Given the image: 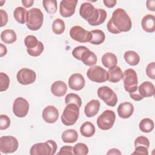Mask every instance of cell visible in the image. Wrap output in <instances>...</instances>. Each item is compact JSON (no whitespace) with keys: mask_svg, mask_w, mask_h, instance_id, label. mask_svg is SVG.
Masks as SVG:
<instances>
[{"mask_svg":"<svg viewBox=\"0 0 155 155\" xmlns=\"http://www.w3.org/2000/svg\"><path fill=\"white\" fill-rule=\"evenodd\" d=\"M107 27L108 31L113 34L127 32L132 27L131 19L125 10L117 8L113 12L111 18L108 21Z\"/></svg>","mask_w":155,"mask_h":155,"instance_id":"1","label":"cell"},{"mask_svg":"<svg viewBox=\"0 0 155 155\" xmlns=\"http://www.w3.org/2000/svg\"><path fill=\"white\" fill-rule=\"evenodd\" d=\"M70 36L71 39L81 43L90 42L91 39V32L79 25H75L70 28Z\"/></svg>","mask_w":155,"mask_h":155,"instance_id":"11","label":"cell"},{"mask_svg":"<svg viewBox=\"0 0 155 155\" xmlns=\"http://www.w3.org/2000/svg\"><path fill=\"white\" fill-rule=\"evenodd\" d=\"M73 152L75 155H86L88 153V148L84 143H78L73 147Z\"/></svg>","mask_w":155,"mask_h":155,"instance_id":"35","label":"cell"},{"mask_svg":"<svg viewBox=\"0 0 155 155\" xmlns=\"http://www.w3.org/2000/svg\"><path fill=\"white\" fill-rule=\"evenodd\" d=\"M95 127L93 124L87 121L84 122L80 128V132L81 134L85 137H92L95 133Z\"/></svg>","mask_w":155,"mask_h":155,"instance_id":"27","label":"cell"},{"mask_svg":"<svg viewBox=\"0 0 155 155\" xmlns=\"http://www.w3.org/2000/svg\"><path fill=\"white\" fill-rule=\"evenodd\" d=\"M52 31L56 35H61L64 33L65 29V25L64 21L60 19H56L52 23Z\"/></svg>","mask_w":155,"mask_h":155,"instance_id":"32","label":"cell"},{"mask_svg":"<svg viewBox=\"0 0 155 155\" xmlns=\"http://www.w3.org/2000/svg\"><path fill=\"white\" fill-rule=\"evenodd\" d=\"M146 74L151 79H155V62H152L148 64L146 68Z\"/></svg>","mask_w":155,"mask_h":155,"instance_id":"42","label":"cell"},{"mask_svg":"<svg viewBox=\"0 0 155 155\" xmlns=\"http://www.w3.org/2000/svg\"><path fill=\"white\" fill-rule=\"evenodd\" d=\"M91 39L89 42L93 45H100L104 42L105 39V35L101 30H93L91 31Z\"/></svg>","mask_w":155,"mask_h":155,"instance_id":"29","label":"cell"},{"mask_svg":"<svg viewBox=\"0 0 155 155\" xmlns=\"http://www.w3.org/2000/svg\"><path fill=\"white\" fill-rule=\"evenodd\" d=\"M142 29L147 33H153L155 31V17L148 14L144 16L141 21Z\"/></svg>","mask_w":155,"mask_h":155,"instance_id":"18","label":"cell"},{"mask_svg":"<svg viewBox=\"0 0 155 155\" xmlns=\"http://www.w3.org/2000/svg\"><path fill=\"white\" fill-rule=\"evenodd\" d=\"M39 41L37 38L33 35H28L24 39V44L27 48L31 49L37 46Z\"/></svg>","mask_w":155,"mask_h":155,"instance_id":"37","label":"cell"},{"mask_svg":"<svg viewBox=\"0 0 155 155\" xmlns=\"http://www.w3.org/2000/svg\"><path fill=\"white\" fill-rule=\"evenodd\" d=\"M61 138L65 143H74L78 139V134L75 130L68 129L63 131Z\"/></svg>","mask_w":155,"mask_h":155,"instance_id":"26","label":"cell"},{"mask_svg":"<svg viewBox=\"0 0 155 155\" xmlns=\"http://www.w3.org/2000/svg\"><path fill=\"white\" fill-rule=\"evenodd\" d=\"M59 111L58 109L53 105L46 107L42 111V117L43 120L48 124H53L59 118Z\"/></svg>","mask_w":155,"mask_h":155,"instance_id":"15","label":"cell"},{"mask_svg":"<svg viewBox=\"0 0 155 155\" xmlns=\"http://www.w3.org/2000/svg\"><path fill=\"white\" fill-rule=\"evenodd\" d=\"M79 15L92 26L102 24L104 22L107 16L105 10L96 8L93 4L88 2H84L81 5Z\"/></svg>","mask_w":155,"mask_h":155,"instance_id":"2","label":"cell"},{"mask_svg":"<svg viewBox=\"0 0 155 155\" xmlns=\"http://www.w3.org/2000/svg\"><path fill=\"white\" fill-rule=\"evenodd\" d=\"M79 116V107L74 104H69L64 108L61 119L64 125L71 126L77 122Z\"/></svg>","mask_w":155,"mask_h":155,"instance_id":"5","label":"cell"},{"mask_svg":"<svg viewBox=\"0 0 155 155\" xmlns=\"http://www.w3.org/2000/svg\"><path fill=\"white\" fill-rule=\"evenodd\" d=\"M88 48L85 46H78L76 47L72 51V55L78 60L81 61V58L82 53L87 50Z\"/></svg>","mask_w":155,"mask_h":155,"instance_id":"40","label":"cell"},{"mask_svg":"<svg viewBox=\"0 0 155 155\" xmlns=\"http://www.w3.org/2000/svg\"><path fill=\"white\" fill-rule=\"evenodd\" d=\"M0 16H1V25L2 27L7 24L8 22V15L7 12L3 9H0Z\"/></svg>","mask_w":155,"mask_h":155,"instance_id":"46","label":"cell"},{"mask_svg":"<svg viewBox=\"0 0 155 155\" xmlns=\"http://www.w3.org/2000/svg\"><path fill=\"white\" fill-rule=\"evenodd\" d=\"M21 2L25 8H29L31 7L34 3L33 0H22Z\"/></svg>","mask_w":155,"mask_h":155,"instance_id":"49","label":"cell"},{"mask_svg":"<svg viewBox=\"0 0 155 155\" xmlns=\"http://www.w3.org/2000/svg\"><path fill=\"white\" fill-rule=\"evenodd\" d=\"M18 139L12 136H4L0 138V151L4 154L15 152L18 148Z\"/></svg>","mask_w":155,"mask_h":155,"instance_id":"10","label":"cell"},{"mask_svg":"<svg viewBox=\"0 0 155 155\" xmlns=\"http://www.w3.org/2000/svg\"><path fill=\"white\" fill-rule=\"evenodd\" d=\"M44 15L38 8H32L27 11L26 16V25L32 31L38 30L42 25Z\"/></svg>","mask_w":155,"mask_h":155,"instance_id":"3","label":"cell"},{"mask_svg":"<svg viewBox=\"0 0 155 155\" xmlns=\"http://www.w3.org/2000/svg\"><path fill=\"white\" fill-rule=\"evenodd\" d=\"M65 102L66 105L69 104H74L78 107H81L82 105V100L80 96L75 93H68L65 97Z\"/></svg>","mask_w":155,"mask_h":155,"instance_id":"34","label":"cell"},{"mask_svg":"<svg viewBox=\"0 0 155 155\" xmlns=\"http://www.w3.org/2000/svg\"><path fill=\"white\" fill-rule=\"evenodd\" d=\"M27 11L22 7H18L13 11V16L15 20L19 24L25 23Z\"/></svg>","mask_w":155,"mask_h":155,"instance_id":"30","label":"cell"},{"mask_svg":"<svg viewBox=\"0 0 155 155\" xmlns=\"http://www.w3.org/2000/svg\"><path fill=\"white\" fill-rule=\"evenodd\" d=\"M134 147L138 146H143L148 148L150 147V141L145 136H139L134 140Z\"/></svg>","mask_w":155,"mask_h":155,"instance_id":"39","label":"cell"},{"mask_svg":"<svg viewBox=\"0 0 155 155\" xmlns=\"http://www.w3.org/2000/svg\"><path fill=\"white\" fill-rule=\"evenodd\" d=\"M0 2H1V4H0V6H2L3 5V4L5 2V1H0Z\"/></svg>","mask_w":155,"mask_h":155,"instance_id":"52","label":"cell"},{"mask_svg":"<svg viewBox=\"0 0 155 155\" xmlns=\"http://www.w3.org/2000/svg\"><path fill=\"white\" fill-rule=\"evenodd\" d=\"M97 56L93 51L89 49L85 51L81 58L82 63L87 66H93L97 63Z\"/></svg>","mask_w":155,"mask_h":155,"instance_id":"23","label":"cell"},{"mask_svg":"<svg viewBox=\"0 0 155 155\" xmlns=\"http://www.w3.org/2000/svg\"><path fill=\"white\" fill-rule=\"evenodd\" d=\"M121 154H122L121 152L118 149H116V148H111L107 153V154H119V155H120Z\"/></svg>","mask_w":155,"mask_h":155,"instance_id":"51","label":"cell"},{"mask_svg":"<svg viewBox=\"0 0 155 155\" xmlns=\"http://www.w3.org/2000/svg\"><path fill=\"white\" fill-rule=\"evenodd\" d=\"M154 122L150 118H144L139 124L140 130L143 133H150L154 129Z\"/></svg>","mask_w":155,"mask_h":155,"instance_id":"31","label":"cell"},{"mask_svg":"<svg viewBox=\"0 0 155 155\" xmlns=\"http://www.w3.org/2000/svg\"><path fill=\"white\" fill-rule=\"evenodd\" d=\"M147 8L152 12L155 11V1L154 0H148L146 2Z\"/></svg>","mask_w":155,"mask_h":155,"instance_id":"47","label":"cell"},{"mask_svg":"<svg viewBox=\"0 0 155 155\" xmlns=\"http://www.w3.org/2000/svg\"><path fill=\"white\" fill-rule=\"evenodd\" d=\"M1 41L5 44H10L15 42L17 39V36L13 30L7 29L3 30L1 33Z\"/></svg>","mask_w":155,"mask_h":155,"instance_id":"25","label":"cell"},{"mask_svg":"<svg viewBox=\"0 0 155 155\" xmlns=\"http://www.w3.org/2000/svg\"><path fill=\"white\" fill-rule=\"evenodd\" d=\"M102 63L104 66L107 68H110L114 66H116L117 63V59L116 56L110 52L105 53L101 59Z\"/></svg>","mask_w":155,"mask_h":155,"instance_id":"24","label":"cell"},{"mask_svg":"<svg viewBox=\"0 0 155 155\" xmlns=\"http://www.w3.org/2000/svg\"><path fill=\"white\" fill-rule=\"evenodd\" d=\"M10 125V119L5 114L0 115V129L1 130L7 129Z\"/></svg>","mask_w":155,"mask_h":155,"instance_id":"41","label":"cell"},{"mask_svg":"<svg viewBox=\"0 0 155 155\" xmlns=\"http://www.w3.org/2000/svg\"><path fill=\"white\" fill-rule=\"evenodd\" d=\"M57 143L53 140L36 143L30 148L31 155H54L57 150Z\"/></svg>","mask_w":155,"mask_h":155,"instance_id":"4","label":"cell"},{"mask_svg":"<svg viewBox=\"0 0 155 155\" xmlns=\"http://www.w3.org/2000/svg\"><path fill=\"white\" fill-rule=\"evenodd\" d=\"M97 96L110 107H114L117 102V96L116 93L108 86L99 87L97 89Z\"/></svg>","mask_w":155,"mask_h":155,"instance_id":"9","label":"cell"},{"mask_svg":"<svg viewBox=\"0 0 155 155\" xmlns=\"http://www.w3.org/2000/svg\"><path fill=\"white\" fill-rule=\"evenodd\" d=\"M87 76L90 81L97 83H103L108 81L107 71L99 65H93L89 68Z\"/></svg>","mask_w":155,"mask_h":155,"instance_id":"8","label":"cell"},{"mask_svg":"<svg viewBox=\"0 0 155 155\" xmlns=\"http://www.w3.org/2000/svg\"><path fill=\"white\" fill-rule=\"evenodd\" d=\"M10 84V78L4 73H0V91H4L8 89Z\"/></svg>","mask_w":155,"mask_h":155,"instance_id":"38","label":"cell"},{"mask_svg":"<svg viewBox=\"0 0 155 155\" xmlns=\"http://www.w3.org/2000/svg\"><path fill=\"white\" fill-rule=\"evenodd\" d=\"M100 105V102L96 99H93L88 102L84 108V113L86 116L92 117L96 115L99 110Z\"/></svg>","mask_w":155,"mask_h":155,"instance_id":"19","label":"cell"},{"mask_svg":"<svg viewBox=\"0 0 155 155\" xmlns=\"http://www.w3.org/2000/svg\"><path fill=\"white\" fill-rule=\"evenodd\" d=\"M44 50V44H42V42L39 41L36 47H35V48H31V49L27 48V51L29 55H30L31 56L36 57V56H39V55H41V53L43 52Z\"/></svg>","mask_w":155,"mask_h":155,"instance_id":"36","label":"cell"},{"mask_svg":"<svg viewBox=\"0 0 155 155\" xmlns=\"http://www.w3.org/2000/svg\"><path fill=\"white\" fill-rule=\"evenodd\" d=\"M138 90L140 94L143 98L151 97L154 95V86L150 81H145L142 82L138 87Z\"/></svg>","mask_w":155,"mask_h":155,"instance_id":"20","label":"cell"},{"mask_svg":"<svg viewBox=\"0 0 155 155\" xmlns=\"http://www.w3.org/2000/svg\"><path fill=\"white\" fill-rule=\"evenodd\" d=\"M16 79L18 82L22 85H29L35 82L36 79V74L31 69L23 68L18 71Z\"/></svg>","mask_w":155,"mask_h":155,"instance_id":"13","label":"cell"},{"mask_svg":"<svg viewBox=\"0 0 155 155\" xmlns=\"http://www.w3.org/2000/svg\"><path fill=\"white\" fill-rule=\"evenodd\" d=\"M29 103L22 97H17L13 104V112L18 117H24L29 110Z\"/></svg>","mask_w":155,"mask_h":155,"instance_id":"12","label":"cell"},{"mask_svg":"<svg viewBox=\"0 0 155 155\" xmlns=\"http://www.w3.org/2000/svg\"><path fill=\"white\" fill-rule=\"evenodd\" d=\"M57 154H74L73 148L71 146H63L61 148L59 151L58 153Z\"/></svg>","mask_w":155,"mask_h":155,"instance_id":"43","label":"cell"},{"mask_svg":"<svg viewBox=\"0 0 155 155\" xmlns=\"http://www.w3.org/2000/svg\"><path fill=\"white\" fill-rule=\"evenodd\" d=\"M85 84L84 78L80 73H74L69 78L68 86L71 90L79 91L84 87Z\"/></svg>","mask_w":155,"mask_h":155,"instance_id":"16","label":"cell"},{"mask_svg":"<svg viewBox=\"0 0 155 155\" xmlns=\"http://www.w3.org/2000/svg\"><path fill=\"white\" fill-rule=\"evenodd\" d=\"M7 53V47L2 44H0V56L3 57Z\"/></svg>","mask_w":155,"mask_h":155,"instance_id":"50","label":"cell"},{"mask_svg":"<svg viewBox=\"0 0 155 155\" xmlns=\"http://www.w3.org/2000/svg\"><path fill=\"white\" fill-rule=\"evenodd\" d=\"M129 94H130V97L135 101H139L143 99V97H142V96L139 93L138 87L137 88H136L134 91L129 93Z\"/></svg>","mask_w":155,"mask_h":155,"instance_id":"44","label":"cell"},{"mask_svg":"<svg viewBox=\"0 0 155 155\" xmlns=\"http://www.w3.org/2000/svg\"><path fill=\"white\" fill-rule=\"evenodd\" d=\"M107 73L108 81L111 82L117 83L122 79L123 72L121 68L117 65L109 68Z\"/></svg>","mask_w":155,"mask_h":155,"instance_id":"22","label":"cell"},{"mask_svg":"<svg viewBox=\"0 0 155 155\" xmlns=\"http://www.w3.org/2000/svg\"><path fill=\"white\" fill-rule=\"evenodd\" d=\"M67 91V84L62 81H56L54 82L51 86V92L56 97L64 96L66 94Z\"/></svg>","mask_w":155,"mask_h":155,"instance_id":"21","label":"cell"},{"mask_svg":"<svg viewBox=\"0 0 155 155\" xmlns=\"http://www.w3.org/2000/svg\"><path fill=\"white\" fill-rule=\"evenodd\" d=\"M103 2L107 7L113 8L116 4L117 1L116 0H104Z\"/></svg>","mask_w":155,"mask_h":155,"instance_id":"48","label":"cell"},{"mask_svg":"<svg viewBox=\"0 0 155 155\" xmlns=\"http://www.w3.org/2000/svg\"><path fill=\"white\" fill-rule=\"evenodd\" d=\"M116 120V115L113 111L105 110L97 119V125L102 130H108L111 128Z\"/></svg>","mask_w":155,"mask_h":155,"instance_id":"7","label":"cell"},{"mask_svg":"<svg viewBox=\"0 0 155 155\" xmlns=\"http://www.w3.org/2000/svg\"><path fill=\"white\" fill-rule=\"evenodd\" d=\"M124 58L125 62L132 66L137 65L140 61L139 55L136 51L133 50L127 51L124 53Z\"/></svg>","mask_w":155,"mask_h":155,"instance_id":"28","label":"cell"},{"mask_svg":"<svg viewBox=\"0 0 155 155\" xmlns=\"http://www.w3.org/2000/svg\"><path fill=\"white\" fill-rule=\"evenodd\" d=\"M77 0H62L59 4L60 15L64 18L71 16L75 12Z\"/></svg>","mask_w":155,"mask_h":155,"instance_id":"14","label":"cell"},{"mask_svg":"<svg viewBox=\"0 0 155 155\" xmlns=\"http://www.w3.org/2000/svg\"><path fill=\"white\" fill-rule=\"evenodd\" d=\"M132 154H144V155H148V148L145 147L143 146H138L135 147L134 151L132 153Z\"/></svg>","mask_w":155,"mask_h":155,"instance_id":"45","label":"cell"},{"mask_svg":"<svg viewBox=\"0 0 155 155\" xmlns=\"http://www.w3.org/2000/svg\"><path fill=\"white\" fill-rule=\"evenodd\" d=\"M42 5L49 14H54L57 11V1L56 0H44L42 1Z\"/></svg>","mask_w":155,"mask_h":155,"instance_id":"33","label":"cell"},{"mask_svg":"<svg viewBox=\"0 0 155 155\" xmlns=\"http://www.w3.org/2000/svg\"><path fill=\"white\" fill-rule=\"evenodd\" d=\"M122 80L125 91L130 93L138 87V79L136 71L132 68H128L123 73Z\"/></svg>","mask_w":155,"mask_h":155,"instance_id":"6","label":"cell"},{"mask_svg":"<svg viewBox=\"0 0 155 155\" xmlns=\"http://www.w3.org/2000/svg\"><path fill=\"white\" fill-rule=\"evenodd\" d=\"M117 110L120 117L127 119L133 114L134 112V106L129 102H124L119 104Z\"/></svg>","mask_w":155,"mask_h":155,"instance_id":"17","label":"cell"}]
</instances>
